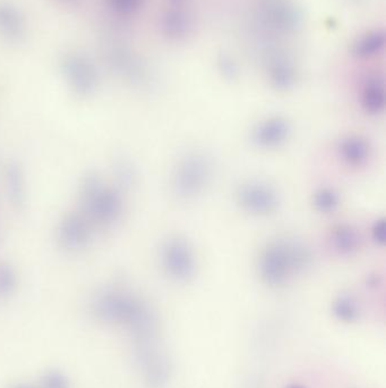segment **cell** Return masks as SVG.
<instances>
[{"label": "cell", "mask_w": 386, "mask_h": 388, "mask_svg": "<svg viewBox=\"0 0 386 388\" xmlns=\"http://www.w3.org/2000/svg\"><path fill=\"white\" fill-rule=\"evenodd\" d=\"M337 156L347 166L359 168L366 165L371 157V146L361 135L343 137L337 146Z\"/></svg>", "instance_id": "10"}, {"label": "cell", "mask_w": 386, "mask_h": 388, "mask_svg": "<svg viewBox=\"0 0 386 388\" xmlns=\"http://www.w3.org/2000/svg\"><path fill=\"white\" fill-rule=\"evenodd\" d=\"M314 208L321 213H331L340 204L339 193L332 187H321L313 194Z\"/></svg>", "instance_id": "18"}, {"label": "cell", "mask_w": 386, "mask_h": 388, "mask_svg": "<svg viewBox=\"0 0 386 388\" xmlns=\"http://www.w3.org/2000/svg\"><path fill=\"white\" fill-rule=\"evenodd\" d=\"M105 1L113 12L124 16L139 12L146 3V0H105Z\"/></svg>", "instance_id": "19"}, {"label": "cell", "mask_w": 386, "mask_h": 388, "mask_svg": "<svg viewBox=\"0 0 386 388\" xmlns=\"http://www.w3.org/2000/svg\"><path fill=\"white\" fill-rule=\"evenodd\" d=\"M267 76L276 90L285 91L295 88L298 72L292 59L285 54H276L267 61Z\"/></svg>", "instance_id": "9"}, {"label": "cell", "mask_w": 386, "mask_h": 388, "mask_svg": "<svg viewBox=\"0 0 386 388\" xmlns=\"http://www.w3.org/2000/svg\"><path fill=\"white\" fill-rule=\"evenodd\" d=\"M99 180L91 178L85 184L84 196L91 215L102 223L116 220L122 211V204L118 196L111 191L103 189Z\"/></svg>", "instance_id": "6"}, {"label": "cell", "mask_w": 386, "mask_h": 388, "mask_svg": "<svg viewBox=\"0 0 386 388\" xmlns=\"http://www.w3.org/2000/svg\"><path fill=\"white\" fill-rule=\"evenodd\" d=\"M328 243L340 257H352L361 246V237L354 225L342 223L332 228Z\"/></svg>", "instance_id": "11"}, {"label": "cell", "mask_w": 386, "mask_h": 388, "mask_svg": "<svg viewBox=\"0 0 386 388\" xmlns=\"http://www.w3.org/2000/svg\"><path fill=\"white\" fill-rule=\"evenodd\" d=\"M333 313L339 320L354 323L359 318V306L352 295L341 294L334 301Z\"/></svg>", "instance_id": "17"}, {"label": "cell", "mask_w": 386, "mask_h": 388, "mask_svg": "<svg viewBox=\"0 0 386 388\" xmlns=\"http://www.w3.org/2000/svg\"><path fill=\"white\" fill-rule=\"evenodd\" d=\"M214 176V163L207 152L191 151L180 158L172 174L174 196L180 201H194L207 192Z\"/></svg>", "instance_id": "2"}, {"label": "cell", "mask_w": 386, "mask_h": 388, "mask_svg": "<svg viewBox=\"0 0 386 388\" xmlns=\"http://www.w3.org/2000/svg\"><path fill=\"white\" fill-rule=\"evenodd\" d=\"M64 70L72 87L79 94H89L94 90L96 74L94 65L85 57L79 55L70 56L64 61Z\"/></svg>", "instance_id": "8"}, {"label": "cell", "mask_w": 386, "mask_h": 388, "mask_svg": "<svg viewBox=\"0 0 386 388\" xmlns=\"http://www.w3.org/2000/svg\"><path fill=\"white\" fill-rule=\"evenodd\" d=\"M256 15L265 27L281 35L296 33L304 24L302 11L292 0H259Z\"/></svg>", "instance_id": "5"}, {"label": "cell", "mask_w": 386, "mask_h": 388, "mask_svg": "<svg viewBox=\"0 0 386 388\" xmlns=\"http://www.w3.org/2000/svg\"><path fill=\"white\" fill-rule=\"evenodd\" d=\"M288 388H304V387H302V386H298V385H292V386H290V387H288Z\"/></svg>", "instance_id": "25"}, {"label": "cell", "mask_w": 386, "mask_h": 388, "mask_svg": "<svg viewBox=\"0 0 386 388\" xmlns=\"http://www.w3.org/2000/svg\"><path fill=\"white\" fill-rule=\"evenodd\" d=\"M218 68L224 79L235 81L239 75L238 65L228 54H220L218 57Z\"/></svg>", "instance_id": "20"}, {"label": "cell", "mask_w": 386, "mask_h": 388, "mask_svg": "<svg viewBox=\"0 0 386 388\" xmlns=\"http://www.w3.org/2000/svg\"><path fill=\"white\" fill-rule=\"evenodd\" d=\"M193 18L181 7H170L163 13L160 20L161 31L170 40H181L193 31Z\"/></svg>", "instance_id": "12"}, {"label": "cell", "mask_w": 386, "mask_h": 388, "mask_svg": "<svg viewBox=\"0 0 386 388\" xmlns=\"http://www.w3.org/2000/svg\"><path fill=\"white\" fill-rule=\"evenodd\" d=\"M160 263L165 274L174 283H188L198 272L193 245L186 237L177 234L165 239L161 245Z\"/></svg>", "instance_id": "3"}, {"label": "cell", "mask_w": 386, "mask_h": 388, "mask_svg": "<svg viewBox=\"0 0 386 388\" xmlns=\"http://www.w3.org/2000/svg\"><path fill=\"white\" fill-rule=\"evenodd\" d=\"M235 198L241 211L252 216H271L280 207V196L276 187L257 178L247 180L238 185Z\"/></svg>", "instance_id": "4"}, {"label": "cell", "mask_w": 386, "mask_h": 388, "mask_svg": "<svg viewBox=\"0 0 386 388\" xmlns=\"http://www.w3.org/2000/svg\"><path fill=\"white\" fill-rule=\"evenodd\" d=\"M291 134L290 123L282 116H271L262 120L252 133L254 144L261 149H278Z\"/></svg>", "instance_id": "7"}, {"label": "cell", "mask_w": 386, "mask_h": 388, "mask_svg": "<svg viewBox=\"0 0 386 388\" xmlns=\"http://www.w3.org/2000/svg\"><path fill=\"white\" fill-rule=\"evenodd\" d=\"M360 105L369 115H378L385 108V85L382 76L372 75L364 83Z\"/></svg>", "instance_id": "13"}, {"label": "cell", "mask_w": 386, "mask_h": 388, "mask_svg": "<svg viewBox=\"0 0 386 388\" xmlns=\"http://www.w3.org/2000/svg\"><path fill=\"white\" fill-rule=\"evenodd\" d=\"M386 35L383 30H372L358 38L352 46V55L357 58H372L383 51Z\"/></svg>", "instance_id": "14"}, {"label": "cell", "mask_w": 386, "mask_h": 388, "mask_svg": "<svg viewBox=\"0 0 386 388\" xmlns=\"http://www.w3.org/2000/svg\"><path fill=\"white\" fill-rule=\"evenodd\" d=\"M311 263L313 254L305 243L290 237H278L262 249L257 270L263 283L281 287L296 275L307 270Z\"/></svg>", "instance_id": "1"}, {"label": "cell", "mask_w": 386, "mask_h": 388, "mask_svg": "<svg viewBox=\"0 0 386 388\" xmlns=\"http://www.w3.org/2000/svg\"><path fill=\"white\" fill-rule=\"evenodd\" d=\"M23 32V22L18 11L7 4H0V33L14 40Z\"/></svg>", "instance_id": "16"}, {"label": "cell", "mask_w": 386, "mask_h": 388, "mask_svg": "<svg viewBox=\"0 0 386 388\" xmlns=\"http://www.w3.org/2000/svg\"><path fill=\"white\" fill-rule=\"evenodd\" d=\"M167 1L170 4L172 7H181V8H184L188 0H167Z\"/></svg>", "instance_id": "24"}, {"label": "cell", "mask_w": 386, "mask_h": 388, "mask_svg": "<svg viewBox=\"0 0 386 388\" xmlns=\"http://www.w3.org/2000/svg\"><path fill=\"white\" fill-rule=\"evenodd\" d=\"M44 388H68V382L63 375L59 373H49L44 378Z\"/></svg>", "instance_id": "21"}, {"label": "cell", "mask_w": 386, "mask_h": 388, "mask_svg": "<svg viewBox=\"0 0 386 388\" xmlns=\"http://www.w3.org/2000/svg\"><path fill=\"white\" fill-rule=\"evenodd\" d=\"M371 233L374 242L383 245L385 243V220L383 218L376 220L371 228Z\"/></svg>", "instance_id": "22"}, {"label": "cell", "mask_w": 386, "mask_h": 388, "mask_svg": "<svg viewBox=\"0 0 386 388\" xmlns=\"http://www.w3.org/2000/svg\"><path fill=\"white\" fill-rule=\"evenodd\" d=\"M14 284V277L8 269H1L0 272V292H8Z\"/></svg>", "instance_id": "23"}, {"label": "cell", "mask_w": 386, "mask_h": 388, "mask_svg": "<svg viewBox=\"0 0 386 388\" xmlns=\"http://www.w3.org/2000/svg\"><path fill=\"white\" fill-rule=\"evenodd\" d=\"M89 232L86 225L82 223L79 217H70L66 219L61 228V241L68 248H79L86 242Z\"/></svg>", "instance_id": "15"}]
</instances>
